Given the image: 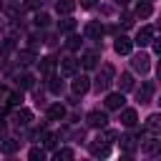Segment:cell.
<instances>
[{"label": "cell", "mask_w": 161, "mask_h": 161, "mask_svg": "<svg viewBox=\"0 0 161 161\" xmlns=\"http://www.w3.org/2000/svg\"><path fill=\"white\" fill-rule=\"evenodd\" d=\"M151 40H153V28H151V25H143V28L136 33V40H133V43L143 48V45H148Z\"/></svg>", "instance_id": "obj_5"}, {"label": "cell", "mask_w": 161, "mask_h": 161, "mask_svg": "<svg viewBox=\"0 0 161 161\" xmlns=\"http://www.w3.org/2000/svg\"><path fill=\"white\" fill-rule=\"evenodd\" d=\"M121 93H126V91H131L133 88V78H131V73H121Z\"/></svg>", "instance_id": "obj_22"}, {"label": "cell", "mask_w": 161, "mask_h": 161, "mask_svg": "<svg viewBox=\"0 0 161 161\" xmlns=\"http://www.w3.org/2000/svg\"><path fill=\"white\" fill-rule=\"evenodd\" d=\"M131 63H133V68H136L138 73H146V70L151 68V58H148L146 53H138V55H133V60H131Z\"/></svg>", "instance_id": "obj_9"}, {"label": "cell", "mask_w": 161, "mask_h": 161, "mask_svg": "<svg viewBox=\"0 0 161 161\" xmlns=\"http://www.w3.org/2000/svg\"><path fill=\"white\" fill-rule=\"evenodd\" d=\"M0 8H3V3H0Z\"/></svg>", "instance_id": "obj_37"}, {"label": "cell", "mask_w": 161, "mask_h": 161, "mask_svg": "<svg viewBox=\"0 0 161 161\" xmlns=\"http://www.w3.org/2000/svg\"><path fill=\"white\" fill-rule=\"evenodd\" d=\"M146 131L153 133V136H158V131H161V116L158 113H153V116L146 118Z\"/></svg>", "instance_id": "obj_14"}, {"label": "cell", "mask_w": 161, "mask_h": 161, "mask_svg": "<svg viewBox=\"0 0 161 161\" xmlns=\"http://www.w3.org/2000/svg\"><path fill=\"white\" fill-rule=\"evenodd\" d=\"M55 68H58V60H55L53 55H45V58H40V73H43L45 78H50V75L55 73Z\"/></svg>", "instance_id": "obj_6"}, {"label": "cell", "mask_w": 161, "mask_h": 161, "mask_svg": "<svg viewBox=\"0 0 161 161\" xmlns=\"http://www.w3.org/2000/svg\"><path fill=\"white\" fill-rule=\"evenodd\" d=\"M96 5V0H80V8H86V10H91Z\"/></svg>", "instance_id": "obj_34"}, {"label": "cell", "mask_w": 161, "mask_h": 161, "mask_svg": "<svg viewBox=\"0 0 161 161\" xmlns=\"http://www.w3.org/2000/svg\"><path fill=\"white\" fill-rule=\"evenodd\" d=\"M98 58H101V55H98V50H86V53L80 55V63H83V68H88V70H91V68H96V65H98Z\"/></svg>", "instance_id": "obj_12"}, {"label": "cell", "mask_w": 161, "mask_h": 161, "mask_svg": "<svg viewBox=\"0 0 161 161\" xmlns=\"http://www.w3.org/2000/svg\"><path fill=\"white\" fill-rule=\"evenodd\" d=\"M58 25H60V30H63V33H70V30H75V20H73V18H63Z\"/></svg>", "instance_id": "obj_24"}, {"label": "cell", "mask_w": 161, "mask_h": 161, "mask_svg": "<svg viewBox=\"0 0 161 161\" xmlns=\"http://www.w3.org/2000/svg\"><path fill=\"white\" fill-rule=\"evenodd\" d=\"M111 83H113V65H103V70L96 78V86H98V91H106Z\"/></svg>", "instance_id": "obj_1"}, {"label": "cell", "mask_w": 161, "mask_h": 161, "mask_svg": "<svg viewBox=\"0 0 161 161\" xmlns=\"http://www.w3.org/2000/svg\"><path fill=\"white\" fill-rule=\"evenodd\" d=\"M88 88H91V78H88V75H75V80H73V93H75V96H83V93H88Z\"/></svg>", "instance_id": "obj_8"}, {"label": "cell", "mask_w": 161, "mask_h": 161, "mask_svg": "<svg viewBox=\"0 0 161 161\" xmlns=\"http://www.w3.org/2000/svg\"><path fill=\"white\" fill-rule=\"evenodd\" d=\"M128 3H131V0H116V5H121V8H126Z\"/></svg>", "instance_id": "obj_35"}, {"label": "cell", "mask_w": 161, "mask_h": 161, "mask_svg": "<svg viewBox=\"0 0 161 161\" xmlns=\"http://www.w3.org/2000/svg\"><path fill=\"white\" fill-rule=\"evenodd\" d=\"M86 121H88V126H93V128H106L108 116H106L103 111H91V113L86 116Z\"/></svg>", "instance_id": "obj_4"}, {"label": "cell", "mask_w": 161, "mask_h": 161, "mask_svg": "<svg viewBox=\"0 0 161 161\" xmlns=\"http://www.w3.org/2000/svg\"><path fill=\"white\" fill-rule=\"evenodd\" d=\"M68 48H70V50L80 48V38H78V35H70V38H68Z\"/></svg>", "instance_id": "obj_31"}, {"label": "cell", "mask_w": 161, "mask_h": 161, "mask_svg": "<svg viewBox=\"0 0 161 161\" xmlns=\"http://www.w3.org/2000/svg\"><path fill=\"white\" fill-rule=\"evenodd\" d=\"M3 93H5V88H3V83H0V96H3Z\"/></svg>", "instance_id": "obj_36"}, {"label": "cell", "mask_w": 161, "mask_h": 161, "mask_svg": "<svg viewBox=\"0 0 161 161\" xmlns=\"http://www.w3.org/2000/svg\"><path fill=\"white\" fill-rule=\"evenodd\" d=\"M18 86H20V88H33V75H28V73L20 75V78H18Z\"/></svg>", "instance_id": "obj_27"}, {"label": "cell", "mask_w": 161, "mask_h": 161, "mask_svg": "<svg viewBox=\"0 0 161 161\" xmlns=\"http://www.w3.org/2000/svg\"><path fill=\"white\" fill-rule=\"evenodd\" d=\"M23 101V93H18V91H13V93H8V103L10 106H18Z\"/></svg>", "instance_id": "obj_29"}, {"label": "cell", "mask_w": 161, "mask_h": 161, "mask_svg": "<svg viewBox=\"0 0 161 161\" xmlns=\"http://www.w3.org/2000/svg\"><path fill=\"white\" fill-rule=\"evenodd\" d=\"M55 10H58L60 15H70V13L75 10V0H58V3H55Z\"/></svg>", "instance_id": "obj_18"}, {"label": "cell", "mask_w": 161, "mask_h": 161, "mask_svg": "<svg viewBox=\"0 0 161 161\" xmlns=\"http://www.w3.org/2000/svg\"><path fill=\"white\" fill-rule=\"evenodd\" d=\"M101 35H103V25H101V23H96V20H93V23H88V25H86V38L98 40Z\"/></svg>", "instance_id": "obj_15"}, {"label": "cell", "mask_w": 161, "mask_h": 161, "mask_svg": "<svg viewBox=\"0 0 161 161\" xmlns=\"http://www.w3.org/2000/svg\"><path fill=\"white\" fill-rule=\"evenodd\" d=\"M55 158H58V161H60V158H63V161H70V158H73V151H70V148H58V151H55Z\"/></svg>", "instance_id": "obj_26"}, {"label": "cell", "mask_w": 161, "mask_h": 161, "mask_svg": "<svg viewBox=\"0 0 161 161\" xmlns=\"http://www.w3.org/2000/svg\"><path fill=\"white\" fill-rule=\"evenodd\" d=\"M43 141H45V146H48V148H55L58 136H55V133H43Z\"/></svg>", "instance_id": "obj_28"}, {"label": "cell", "mask_w": 161, "mask_h": 161, "mask_svg": "<svg viewBox=\"0 0 161 161\" xmlns=\"http://www.w3.org/2000/svg\"><path fill=\"white\" fill-rule=\"evenodd\" d=\"M151 13H153L151 3H138V8H136V15H138V18H148Z\"/></svg>", "instance_id": "obj_23"}, {"label": "cell", "mask_w": 161, "mask_h": 161, "mask_svg": "<svg viewBox=\"0 0 161 161\" xmlns=\"http://www.w3.org/2000/svg\"><path fill=\"white\" fill-rule=\"evenodd\" d=\"M91 153L93 156H108L111 153V141L108 138H96V141H91Z\"/></svg>", "instance_id": "obj_2"}, {"label": "cell", "mask_w": 161, "mask_h": 161, "mask_svg": "<svg viewBox=\"0 0 161 161\" xmlns=\"http://www.w3.org/2000/svg\"><path fill=\"white\" fill-rule=\"evenodd\" d=\"M20 63H23V65H30V63H33V53H30V50H23V53H20Z\"/></svg>", "instance_id": "obj_30"}, {"label": "cell", "mask_w": 161, "mask_h": 161, "mask_svg": "<svg viewBox=\"0 0 161 161\" xmlns=\"http://www.w3.org/2000/svg\"><path fill=\"white\" fill-rule=\"evenodd\" d=\"M121 148H123L126 153H133V151L138 148V143H136V136H121Z\"/></svg>", "instance_id": "obj_19"}, {"label": "cell", "mask_w": 161, "mask_h": 161, "mask_svg": "<svg viewBox=\"0 0 161 161\" xmlns=\"http://www.w3.org/2000/svg\"><path fill=\"white\" fill-rule=\"evenodd\" d=\"M30 121H33V113H30L28 108H18V111L13 113V123H15V126H28Z\"/></svg>", "instance_id": "obj_11"}, {"label": "cell", "mask_w": 161, "mask_h": 161, "mask_svg": "<svg viewBox=\"0 0 161 161\" xmlns=\"http://www.w3.org/2000/svg\"><path fill=\"white\" fill-rule=\"evenodd\" d=\"M123 103H126L123 93H108V96H106V108H108V111H118Z\"/></svg>", "instance_id": "obj_10"}, {"label": "cell", "mask_w": 161, "mask_h": 161, "mask_svg": "<svg viewBox=\"0 0 161 161\" xmlns=\"http://www.w3.org/2000/svg\"><path fill=\"white\" fill-rule=\"evenodd\" d=\"M18 146H20V141H15V138H5L0 148H3V153H15V151H18Z\"/></svg>", "instance_id": "obj_21"}, {"label": "cell", "mask_w": 161, "mask_h": 161, "mask_svg": "<svg viewBox=\"0 0 161 161\" xmlns=\"http://www.w3.org/2000/svg\"><path fill=\"white\" fill-rule=\"evenodd\" d=\"M75 70H78V60L75 58H63L60 60V75L70 78V75H75Z\"/></svg>", "instance_id": "obj_7"}, {"label": "cell", "mask_w": 161, "mask_h": 161, "mask_svg": "<svg viewBox=\"0 0 161 161\" xmlns=\"http://www.w3.org/2000/svg\"><path fill=\"white\" fill-rule=\"evenodd\" d=\"M48 88H50V93H60V83H58V78H53V75H50V83H48Z\"/></svg>", "instance_id": "obj_32"}, {"label": "cell", "mask_w": 161, "mask_h": 161, "mask_svg": "<svg viewBox=\"0 0 161 161\" xmlns=\"http://www.w3.org/2000/svg\"><path fill=\"white\" fill-rule=\"evenodd\" d=\"M28 158H30V161H43V158H45V151H43V148H30Z\"/></svg>", "instance_id": "obj_25"}, {"label": "cell", "mask_w": 161, "mask_h": 161, "mask_svg": "<svg viewBox=\"0 0 161 161\" xmlns=\"http://www.w3.org/2000/svg\"><path fill=\"white\" fill-rule=\"evenodd\" d=\"M63 116H65V108H63L60 103H53V106L48 108V118H50V121H60Z\"/></svg>", "instance_id": "obj_20"}, {"label": "cell", "mask_w": 161, "mask_h": 161, "mask_svg": "<svg viewBox=\"0 0 161 161\" xmlns=\"http://www.w3.org/2000/svg\"><path fill=\"white\" fill-rule=\"evenodd\" d=\"M121 123H123V126H128V128H133V126L138 123L136 111H133V108H123V111H121Z\"/></svg>", "instance_id": "obj_13"}, {"label": "cell", "mask_w": 161, "mask_h": 161, "mask_svg": "<svg viewBox=\"0 0 161 161\" xmlns=\"http://www.w3.org/2000/svg\"><path fill=\"white\" fill-rule=\"evenodd\" d=\"M158 148H161V141H158L156 136H151L148 141H143V143H141V151H143V153H156Z\"/></svg>", "instance_id": "obj_17"}, {"label": "cell", "mask_w": 161, "mask_h": 161, "mask_svg": "<svg viewBox=\"0 0 161 161\" xmlns=\"http://www.w3.org/2000/svg\"><path fill=\"white\" fill-rule=\"evenodd\" d=\"M151 96H153V83H151V80H146V83L141 86V91H138V101H141V103H148V101H151Z\"/></svg>", "instance_id": "obj_16"}, {"label": "cell", "mask_w": 161, "mask_h": 161, "mask_svg": "<svg viewBox=\"0 0 161 161\" xmlns=\"http://www.w3.org/2000/svg\"><path fill=\"white\" fill-rule=\"evenodd\" d=\"M35 23H38V25H45V23H48V15H45V13H38V15H35Z\"/></svg>", "instance_id": "obj_33"}, {"label": "cell", "mask_w": 161, "mask_h": 161, "mask_svg": "<svg viewBox=\"0 0 161 161\" xmlns=\"http://www.w3.org/2000/svg\"><path fill=\"white\" fill-rule=\"evenodd\" d=\"M113 50H116L118 55H128V53L133 50V40H131V38H126V35H118V38H116V43H113Z\"/></svg>", "instance_id": "obj_3"}]
</instances>
